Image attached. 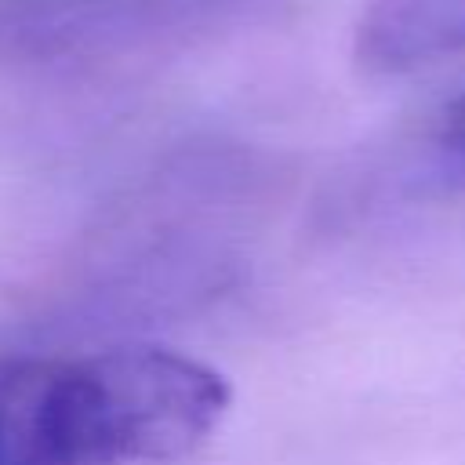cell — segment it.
<instances>
[{
  "label": "cell",
  "instance_id": "obj_1",
  "mask_svg": "<svg viewBox=\"0 0 465 465\" xmlns=\"http://www.w3.org/2000/svg\"><path fill=\"white\" fill-rule=\"evenodd\" d=\"M229 381L171 349L0 356V465H160L229 411Z\"/></svg>",
  "mask_w": 465,
  "mask_h": 465
},
{
  "label": "cell",
  "instance_id": "obj_2",
  "mask_svg": "<svg viewBox=\"0 0 465 465\" xmlns=\"http://www.w3.org/2000/svg\"><path fill=\"white\" fill-rule=\"evenodd\" d=\"M356 51L378 73H403L465 51V0H371Z\"/></svg>",
  "mask_w": 465,
  "mask_h": 465
},
{
  "label": "cell",
  "instance_id": "obj_3",
  "mask_svg": "<svg viewBox=\"0 0 465 465\" xmlns=\"http://www.w3.org/2000/svg\"><path fill=\"white\" fill-rule=\"evenodd\" d=\"M443 153L465 167V94L447 109V120H443Z\"/></svg>",
  "mask_w": 465,
  "mask_h": 465
}]
</instances>
